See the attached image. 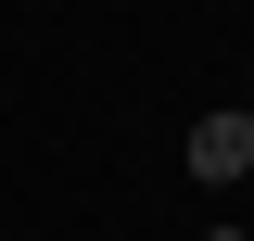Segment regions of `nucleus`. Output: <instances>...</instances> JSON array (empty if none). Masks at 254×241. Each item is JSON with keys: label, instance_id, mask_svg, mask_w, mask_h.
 Here are the masks:
<instances>
[{"label": "nucleus", "instance_id": "nucleus-3", "mask_svg": "<svg viewBox=\"0 0 254 241\" xmlns=\"http://www.w3.org/2000/svg\"><path fill=\"white\" fill-rule=\"evenodd\" d=\"M242 115H254V102H242Z\"/></svg>", "mask_w": 254, "mask_h": 241}, {"label": "nucleus", "instance_id": "nucleus-2", "mask_svg": "<svg viewBox=\"0 0 254 241\" xmlns=\"http://www.w3.org/2000/svg\"><path fill=\"white\" fill-rule=\"evenodd\" d=\"M216 241H242V229H216Z\"/></svg>", "mask_w": 254, "mask_h": 241}, {"label": "nucleus", "instance_id": "nucleus-1", "mask_svg": "<svg viewBox=\"0 0 254 241\" xmlns=\"http://www.w3.org/2000/svg\"><path fill=\"white\" fill-rule=\"evenodd\" d=\"M190 178H203V190L254 178V115H203V127H190Z\"/></svg>", "mask_w": 254, "mask_h": 241}]
</instances>
